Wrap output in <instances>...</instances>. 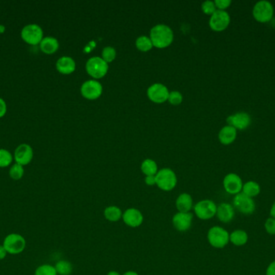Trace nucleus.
Listing matches in <instances>:
<instances>
[{"mask_svg":"<svg viewBox=\"0 0 275 275\" xmlns=\"http://www.w3.org/2000/svg\"><path fill=\"white\" fill-rule=\"evenodd\" d=\"M230 15L225 10H218L211 15L209 26L212 30L221 32L227 29L230 25Z\"/></svg>","mask_w":275,"mask_h":275,"instance_id":"10","label":"nucleus"},{"mask_svg":"<svg viewBox=\"0 0 275 275\" xmlns=\"http://www.w3.org/2000/svg\"><path fill=\"white\" fill-rule=\"evenodd\" d=\"M145 183L148 186H154V185H156V175L146 176Z\"/></svg>","mask_w":275,"mask_h":275,"instance_id":"38","label":"nucleus"},{"mask_svg":"<svg viewBox=\"0 0 275 275\" xmlns=\"http://www.w3.org/2000/svg\"><path fill=\"white\" fill-rule=\"evenodd\" d=\"M156 185L164 191H171L176 187L177 177L172 170L168 168L162 169L156 175Z\"/></svg>","mask_w":275,"mask_h":275,"instance_id":"4","label":"nucleus"},{"mask_svg":"<svg viewBox=\"0 0 275 275\" xmlns=\"http://www.w3.org/2000/svg\"><path fill=\"white\" fill-rule=\"evenodd\" d=\"M266 275H275V260L270 263L267 267Z\"/></svg>","mask_w":275,"mask_h":275,"instance_id":"39","label":"nucleus"},{"mask_svg":"<svg viewBox=\"0 0 275 275\" xmlns=\"http://www.w3.org/2000/svg\"><path fill=\"white\" fill-rule=\"evenodd\" d=\"M33 159V149L28 144H21L15 149L14 160L15 163L24 166L29 165Z\"/></svg>","mask_w":275,"mask_h":275,"instance_id":"13","label":"nucleus"},{"mask_svg":"<svg viewBox=\"0 0 275 275\" xmlns=\"http://www.w3.org/2000/svg\"><path fill=\"white\" fill-rule=\"evenodd\" d=\"M122 275H139V274L135 271H127L126 273H124Z\"/></svg>","mask_w":275,"mask_h":275,"instance_id":"42","label":"nucleus"},{"mask_svg":"<svg viewBox=\"0 0 275 275\" xmlns=\"http://www.w3.org/2000/svg\"><path fill=\"white\" fill-rule=\"evenodd\" d=\"M34 275H58L54 266L50 264L40 265L37 267Z\"/></svg>","mask_w":275,"mask_h":275,"instance_id":"31","label":"nucleus"},{"mask_svg":"<svg viewBox=\"0 0 275 275\" xmlns=\"http://www.w3.org/2000/svg\"><path fill=\"white\" fill-rule=\"evenodd\" d=\"M214 2L218 10H225V11L232 3L231 0H216Z\"/></svg>","mask_w":275,"mask_h":275,"instance_id":"36","label":"nucleus"},{"mask_svg":"<svg viewBox=\"0 0 275 275\" xmlns=\"http://www.w3.org/2000/svg\"><path fill=\"white\" fill-rule=\"evenodd\" d=\"M107 275H120L119 273H118V272H117V271H110V272H109L108 274H107Z\"/></svg>","mask_w":275,"mask_h":275,"instance_id":"44","label":"nucleus"},{"mask_svg":"<svg viewBox=\"0 0 275 275\" xmlns=\"http://www.w3.org/2000/svg\"><path fill=\"white\" fill-rule=\"evenodd\" d=\"M2 245L8 254L18 255L23 253L26 249L27 241L26 239L24 236H22L21 234L12 232L5 236Z\"/></svg>","mask_w":275,"mask_h":275,"instance_id":"2","label":"nucleus"},{"mask_svg":"<svg viewBox=\"0 0 275 275\" xmlns=\"http://www.w3.org/2000/svg\"><path fill=\"white\" fill-rule=\"evenodd\" d=\"M176 207L179 212H190L193 208V198L188 193L180 194L176 199Z\"/></svg>","mask_w":275,"mask_h":275,"instance_id":"21","label":"nucleus"},{"mask_svg":"<svg viewBox=\"0 0 275 275\" xmlns=\"http://www.w3.org/2000/svg\"><path fill=\"white\" fill-rule=\"evenodd\" d=\"M233 204L235 209L244 215H252L255 212L256 203L254 199L247 196L242 192L234 196Z\"/></svg>","mask_w":275,"mask_h":275,"instance_id":"9","label":"nucleus"},{"mask_svg":"<svg viewBox=\"0 0 275 275\" xmlns=\"http://www.w3.org/2000/svg\"><path fill=\"white\" fill-rule=\"evenodd\" d=\"M242 179H240L238 175L235 173L228 174L226 177L224 178L223 186L226 192L230 194H239L241 192L243 186Z\"/></svg>","mask_w":275,"mask_h":275,"instance_id":"11","label":"nucleus"},{"mask_svg":"<svg viewBox=\"0 0 275 275\" xmlns=\"http://www.w3.org/2000/svg\"><path fill=\"white\" fill-rule=\"evenodd\" d=\"M241 192L250 198L258 196L261 192V186L257 182L248 181L243 184Z\"/></svg>","mask_w":275,"mask_h":275,"instance_id":"24","label":"nucleus"},{"mask_svg":"<svg viewBox=\"0 0 275 275\" xmlns=\"http://www.w3.org/2000/svg\"><path fill=\"white\" fill-rule=\"evenodd\" d=\"M150 38L156 48H166L173 42V31L166 24H157L151 29Z\"/></svg>","mask_w":275,"mask_h":275,"instance_id":"1","label":"nucleus"},{"mask_svg":"<svg viewBox=\"0 0 275 275\" xmlns=\"http://www.w3.org/2000/svg\"><path fill=\"white\" fill-rule=\"evenodd\" d=\"M135 46H136L137 48H139V50L143 51V52L149 51L153 47L152 40H151V38L146 37V36H141V37L137 38Z\"/></svg>","mask_w":275,"mask_h":275,"instance_id":"28","label":"nucleus"},{"mask_svg":"<svg viewBox=\"0 0 275 275\" xmlns=\"http://www.w3.org/2000/svg\"><path fill=\"white\" fill-rule=\"evenodd\" d=\"M216 216L222 223H230L234 220V216H235V208L231 203H220L217 206Z\"/></svg>","mask_w":275,"mask_h":275,"instance_id":"18","label":"nucleus"},{"mask_svg":"<svg viewBox=\"0 0 275 275\" xmlns=\"http://www.w3.org/2000/svg\"><path fill=\"white\" fill-rule=\"evenodd\" d=\"M228 125L234 127L236 130H245L251 125V117L247 112H240L228 117Z\"/></svg>","mask_w":275,"mask_h":275,"instance_id":"16","label":"nucleus"},{"mask_svg":"<svg viewBox=\"0 0 275 275\" xmlns=\"http://www.w3.org/2000/svg\"><path fill=\"white\" fill-rule=\"evenodd\" d=\"M21 38L30 46L39 45L43 38V29L37 24H28L22 29Z\"/></svg>","mask_w":275,"mask_h":275,"instance_id":"5","label":"nucleus"},{"mask_svg":"<svg viewBox=\"0 0 275 275\" xmlns=\"http://www.w3.org/2000/svg\"><path fill=\"white\" fill-rule=\"evenodd\" d=\"M7 254H8V253L6 251V249H5L3 245H0V261L4 260Z\"/></svg>","mask_w":275,"mask_h":275,"instance_id":"40","label":"nucleus"},{"mask_svg":"<svg viewBox=\"0 0 275 275\" xmlns=\"http://www.w3.org/2000/svg\"><path fill=\"white\" fill-rule=\"evenodd\" d=\"M237 135V130L234 127L226 125L221 129L219 133L218 138L221 144H232L234 140H236Z\"/></svg>","mask_w":275,"mask_h":275,"instance_id":"20","label":"nucleus"},{"mask_svg":"<svg viewBox=\"0 0 275 275\" xmlns=\"http://www.w3.org/2000/svg\"><path fill=\"white\" fill-rule=\"evenodd\" d=\"M208 243L215 249H223L230 243V233L221 226H213L208 231Z\"/></svg>","mask_w":275,"mask_h":275,"instance_id":"3","label":"nucleus"},{"mask_svg":"<svg viewBox=\"0 0 275 275\" xmlns=\"http://www.w3.org/2000/svg\"><path fill=\"white\" fill-rule=\"evenodd\" d=\"M141 171L146 176L156 175L158 173V166L154 160L146 159L142 163Z\"/></svg>","mask_w":275,"mask_h":275,"instance_id":"26","label":"nucleus"},{"mask_svg":"<svg viewBox=\"0 0 275 275\" xmlns=\"http://www.w3.org/2000/svg\"><path fill=\"white\" fill-rule=\"evenodd\" d=\"M54 267L58 275H70L73 272V265L69 261H59Z\"/></svg>","mask_w":275,"mask_h":275,"instance_id":"27","label":"nucleus"},{"mask_svg":"<svg viewBox=\"0 0 275 275\" xmlns=\"http://www.w3.org/2000/svg\"><path fill=\"white\" fill-rule=\"evenodd\" d=\"M217 204L210 199L199 201L193 207L196 216L202 221H208L213 218L217 213Z\"/></svg>","mask_w":275,"mask_h":275,"instance_id":"7","label":"nucleus"},{"mask_svg":"<svg viewBox=\"0 0 275 275\" xmlns=\"http://www.w3.org/2000/svg\"><path fill=\"white\" fill-rule=\"evenodd\" d=\"M270 215H271V217L275 219V201L271 206V210H270Z\"/></svg>","mask_w":275,"mask_h":275,"instance_id":"41","label":"nucleus"},{"mask_svg":"<svg viewBox=\"0 0 275 275\" xmlns=\"http://www.w3.org/2000/svg\"><path fill=\"white\" fill-rule=\"evenodd\" d=\"M167 100L169 101V103L172 105L180 104L183 101L182 94L180 92H176V91L170 92Z\"/></svg>","mask_w":275,"mask_h":275,"instance_id":"34","label":"nucleus"},{"mask_svg":"<svg viewBox=\"0 0 275 275\" xmlns=\"http://www.w3.org/2000/svg\"><path fill=\"white\" fill-rule=\"evenodd\" d=\"M121 208L117 206H109L104 210L105 218L111 222H118L122 218Z\"/></svg>","mask_w":275,"mask_h":275,"instance_id":"25","label":"nucleus"},{"mask_svg":"<svg viewBox=\"0 0 275 275\" xmlns=\"http://www.w3.org/2000/svg\"><path fill=\"white\" fill-rule=\"evenodd\" d=\"M56 67L62 75H70L76 69V63L71 57L64 56L57 60Z\"/></svg>","mask_w":275,"mask_h":275,"instance_id":"19","label":"nucleus"},{"mask_svg":"<svg viewBox=\"0 0 275 275\" xmlns=\"http://www.w3.org/2000/svg\"><path fill=\"white\" fill-rule=\"evenodd\" d=\"M24 166L19 164L15 163L11 166L9 170V176L11 179L18 181L24 177Z\"/></svg>","mask_w":275,"mask_h":275,"instance_id":"30","label":"nucleus"},{"mask_svg":"<svg viewBox=\"0 0 275 275\" xmlns=\"http://www.w3.org/2000/svg\"><path fill=\"white\" fill-rule=\"evenodd\" d=\"M122 220L125 225L130 228H138L143 223V215L139 209L130 208L126 209L122 214Z\"/></svg>","mask_w":275,"mask_h":275,"instance_id":"17","label":"nucleus"},{"mask_svg":"<svg viewBox=\"0 0 275 275\" xmlns=\"http://www.w3.org/2000/svg\"><path fill=\"white\" fill-rule=\"evenodd\" d=\"M169 91L167 87L161 83H155L148 90V96L155 103H162L167 100L169 96Z\"/></svg>","mask_w":275,"mask_h":275,"instance_id":"12","label":"nucleus"},{"mask_svg":"<svg viewBox=\"0 0 275 275\" xmlns=\"http://www.w3.org/2000/svg\"><path fill=\"white\" fill-rule=\"evenodd\" d=\"M7 111V103L2 98H0V118H2L6 115Z\"/></svg>","mask_w":275,"mask_h":275,"instance_id":"37","label":"nucleus"},{"mask_svg":"<svg viewBox=\"0 0 275 275\" xmlns=\"http://www.w3.org/2000/svg\"><path fill=\"white\" fill-rule=\"evenodd\" d=\"M83 96L88 99H96L99 98L102 93V86L96 80H88L83 83L80 88Z\"/></svg>","mask_w":275,"mask_h":275,"instance_id":"14","label":"nucleus"},{"mask_svg":"<svg viewBox=\"0 0 275 275\" xmlns=\"http://www.w3.org/2000/svg\"><path fill=\"white\" fill-rule=\"evenodd\" d=\"M14 157L7 149H0V168H6L11 166Z\"/></svg>","mask_w":275,"mask_h":275,"instance_id":"29","label":"nucleus"},{"mask_svg":"<svg viewBox=\"0 0 275 275\" xmlns=\"http://www.w3.org/2000/svg\"><path fill=\"white\" fill-rule=\"evenodd\" d=\"M108 63L99 57H90L86 62V71L90 76L101 79L108 71Z\"/></svg>","mask_w":275,"mask_h":275,"instance_id":"8","label":"nucleus"},{"mask_svg":"<svg viewBox=\"0 0 275 275\" xmlns=\"http://www.w3.org/2000/svg\"><path fill=\"white\" fill-rule=\"evenodd\" d=\"M193 221V213L178 212L172 218V225L177 231H187L192 227Z\"/></svg>","mask_w":275,"mask_h":275,"instance_id":"15","label":"nucleus"},{"mask_svg":"<svg viewBox=\"0 0 275 275\" xmlns=\"http://www.w3.org/2000/svg\"><path fill=\"white\" fill-rule=\"evenodd\" d=\"M40 50L45 54H53L59 48V42L53 37H46L39 44Z\"/></svg>","mask_w":275,"mask_h":275,"instance_id":"22","label":"nucleus"},{"mask_svg":"<svg viewBox=\"0 0 275 275\" xmlns=\"http://www.w3.org/2000/svg\"><path fill=\"white\" fill-rule=\"evenodd\" d=\"M274 6L267 0H261L256 2L253 8V15L257 21L267 23L272 19L274 15Z\"/></svg>","mask_w":275,"mask_h":275,"instance_id":"6","label":"nucleus"},{"mask_svg":"<svg viewBox=\"0 0 275 275\" xmlns=\"http://www.w3.org/2000/svg\"><path fill=\"white\" fill-rule=\"evenodd\" d=\"M265 229L267 231V233L271 236L275 235V219L272 217H269L267 219V221L265 222Z\"/></svg>","mask_w":275,"mask_h":275,"instance_id":"35","label":"nucleus"},{"mask_svg":"<svg viewBox=\"0 0 275 275\" xmlns=\"http://www.w3.org/2000/svg\"><path fill=\"white\" fill-rule=\"evenodd\" d=\"M5 30H6V28H5L4 25L0 24V34H2V33H4Z\"/></svg>","mask_w":275,"mask_h":275,"instance_id":"43","label":"nucleus"},{"mask_svg":"<svg viewBox=\"0 0 275 275\" xmlns=\"http://www.w3.org/2000/svg\"><path fill=\"white\" fill-rule=\"evenodd\" d=\"M116 57V50L115 48L111 46H107L106 48H103L102 50V59L104 60L106 62L109 63L115 59Z\"/></svg>","mask_w":275,"mask_h":275,"instance_id":"32","label":"nucleus"},{"mask_svg":"<svg viewBox=\"0 0 275 275\" xmlns=\"http://www.w3.org/2000/svg\"><path fill=\"white\" fill-rule=\"evenodd\" d=\"M249 240L246 231L242 229H236L230 233V242L235 246H243Z\"/></svg>","mask_w":275,"mask_h":275,"instance_id":"23","label":"nucleus"},{"mask_svg":"<svg viewBox=\"0 0 275 275\" xmlns=\"http://www.w3.org/2000/svg\"><path fill=\"white\" fill-rule=\"evenodd\" d=\"M202 11H204V13L207 15H211L214 13L215 11H217V7L215 5V2L210 0H207L204 1L201 5Z\"/></svg>","mask_w":275,"mask_h":275,"instance_id":"33","label":"nucleus"}]
</instances>
